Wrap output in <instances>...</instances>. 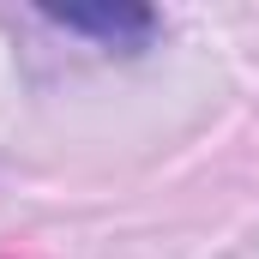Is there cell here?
I'll return each mask as SVG.
<instances>
[{
    "mask_svg": "<svg viewBox=\"0 0 259 259\" xmlns=\"http://www.w3.org/2000/svg\"><path fill=\"white\" fill-rule=\"evenodd\" d=\"M66 30H91V36H109V42H145L151 36V12L139 6H103V12H55Z\"/></svg>",
    "mask_w": 259,
    "mask_h": 259,
    "instance_id": "cell-1",
    "label": "cell"
}]
</instances>
